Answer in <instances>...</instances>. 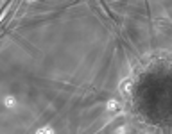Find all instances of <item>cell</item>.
Segmentation results:
<instances>
[{"label": "cell", "instance_id": "6da1fadb", "mask_svg": "<svg viewBox=\"0 0 172 134\" xmlns=\"http://www.w3.org/2000/svg\"><path fill=\"white\" fill-rule=\"evenodd\" d=\"M4 106H6L7 109H13V107L16 106V98H15V97H6V98H4Z\"/></svg>", "mask_w": 172, "mask_h": 134}, {"label": "cell", "instance_id": "7a4b0ae2", "mask_svg": "<svg viewBox=\"0 0 172 134\" xmlns=\"http://www.w3.org/2000/svg\"><path fill=\"white\" fill-rule=\"evenodd\" d=\"M115 109H118V102L117 100H110L107 102V111H115Z\"/></svg>", "mask_w": 172, "mask_h": 134}, {"label": "cell", "instance_id": "3957f363", "mask_svg": "<svg viewBox=\"0 0 172 134\" xmlns=\"http://www.w3.org/2000/svg\"><path fill=\"white\" fill-rule=\"evenodd\" d=\"M36 134H54V129L52 127H41Z\"/></svg>", "mask_w": 172, "mask_h": 134}, {"label": "cell", "instance_id": "277c9868", "mask_svg": "<svg viewBox=\"0 0 172 134\" xmlns=\"http://www.w3.org/2000/svg\"><path fill=\"white\" fill-rule=\"evenodd\" d=\"M129 89H131V80H124V84H122V91H124V93H127Z\"/></svg>", "mask_w": 172, "mask_h": 134}, {"label": "cell", "instance_id": "5b68a950", "mask_svg": "<svg viewBox=\"0 0 172 134\" xmlns=\"http://www.w3.org/2000/svg\"><path fill=\"white\" fill-rule=\"evenodd\" d=\"M126 132V127H120V129H117V134H124Z\"/></svg>", "mask_w": 172, "mask_h": 134}]
</instances>
